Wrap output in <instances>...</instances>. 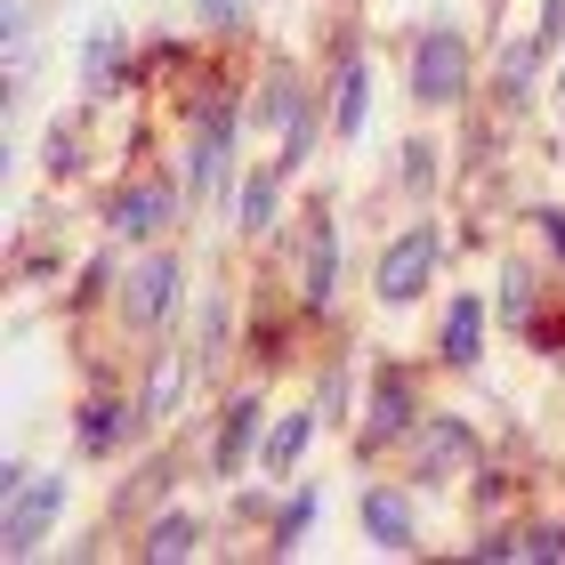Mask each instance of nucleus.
Here are the masks:
<instances>
[{"mask_svg": "<svg viewBox=\"0 0 565 565\" xmlns=\"http://www.w3.org/2000/svg\"><path fill=\"white\" fill-rule=\"evenodd\" d=\"M460 89H469V41H460L452 24H436V33H420V49H413V97L420 106H445Z\"/></svg>", "mask_w": 565, "mask_h": 565, "instance_id": "nucleus-1", "label": "nucleus"}, {"mask_svg": "<svg viewBox=\"0 0 565 565\" xmlns=\"http://www.w3.org/2000/svg\"><path fill=\"white\" fill-rule=\"evenodd\" d=\"M65 509V477H41V484H17L9 493V518H0V550L9 557H33L41 550V533H49V518Z\"/></svg>", "mask_w": 565, "mask_h": 565, "instance_id": "nucleus-2", "label": "nucleus"}, {"mask_svg": "<svg viewBox=\"0 0 565 565\" xmlns=\"http://www.w3.org/2000/svg\"><path fill=\"white\" fill-rule=\"evenodd\" d=\"M428 267H436V226H413V235H396L388 243V259H380V299L388 307H404L428 282Z\"/></svg>", "mask_w": 565, "mask_h": 565, "instance_id": "nucleus-3", "label": "nucleus"}, {"mask_svg": "<svg viewBox=\"0 0 565 565\" xmlns=\"http://www.w3.org/2000/svg\"><path fill=\"white\" fill-rule=\"evenodd\" d=\"M170 307H178V259H146L130 275V316L138 323H162Z\"/></svg>", "mask_w": 565, "mask_h": 565, "instance_id": "nucleus-4", "label": "nucleus"}, {"mask_svg": "<svg viewBox=\"0 0 565 565\" xmlns=\"http://www.w3.org/2000/svg\"><path fill=\"white\" fill-rule=\"evenodd\" d=\"M226 138H235V114H226V106H202V138H194V194H211V186H218V170H226Z\"/></svg>", "mask_w": 565, "mask_h": 565, "instance_id": "nucleus-5", "label": "nucleus"}, {"mask_svg": "<svg viewBox=\"0 0 565 565\" xmlns=\"http://www.w3.org/2000/svg\"><path fill=\"white\" fill-rule=\"evenodd\" d=\"M114 226H121V235H130V243L162 235V226H170V194H162V186H130V194L114 202Z\"/></svg>", "mask_w": 565, "mask_h": 565, "instance_id": "nucleus-6", "label": "nucleus"}, {"mask_svg": "<svg viewBox=\"0 0 565 565\" xmlns=\"http://www.w3.org/2000/svg\"><path fill=\"white\" fill-rule=\"evenodd\" d=\"M364 533H372L380 550L404 557V550H413V509H404L396 493H364Z\"/></svg>", "mask_w": 565, "mask_h": 565, "instance_id": "nucleus-7", "label": "nucleus"}, {"mask_svg": "<svg viewBox=\"0 0 565 565\" xmlns=\"http://www.w3.org/2000/svg\"><path fill=\"white\" fill-rule=\"evenodd\" d=\"M445 460H469V428L460 420H436L428 445H420V484H445Z\"/></svg>", "mask_w": 565, "mask_h": 565, "instance_id": "nucleus-8", "label": "nucleus"}, {"mask_svg": "<svg viewBox=\"0 0 565 565\" xmlns=\"http://www.w3.org/2000/svg\"><path fill=\"white\" fill-rule=\"evenodd\" d=\"M250 436H259V404H235V413H226V428H218V477H235L243 469V452H250Z\"/></svg>", "mask_w": 565, "mask_h": 565, "instance_id": "nucleus-9", "label": "nucleus"}, {"mask_svg": "<svg viewBox=\"0 0 565 565\" xmlns=\"http://www.w3.org/2000/svg\"><path fill=\"white\" fill-rule=\"evenodd\" d=\"M121 436H130V404L97 396V404H89V420H82V445H89V452H114Z\"/></svg>", "mask_w": 565, "mask_h": 565, "instance_id": "nucleus-10", "label": "nucleus"}, {"mask_svg": "<svg viewBox=\"0 0 565 565\" xmlns=\"http://www.w3.org/2000/svg\"><path fill=\"white\" fill-rule=\"evenodd\" d=\"M331 275H340V243H331V226L316 218V243H307V299H331Z\"/></svg>", "mask_w": 565, "mask_h": 565, "instance_id": "nucleus-11", "label": "nucleus"}, {"mask_svg": "<svg viewBox=\"0 0 565 565\" xmlns=\"http://www.w3.org/2000/svg\"><path fill=\"white\" fill-rule=\"evenodd\" d=\"M404 420H413V388H404V380H380V396H372V445H380V436H396Z\"/></svg>", "mask_w": 565, "mask_h": 565, "instance_id": "nucleus-12", "label": "nucleus"}, {"mask_svg": "<svg viewBox=\"0 0 565 565\" xmlns=\"http://www.w3.org/2000/svg\"><path fill=\"white\" fill-rule=\"evenodd\" d=\"M194 542H202V525H194V518H162V525L146 533V557H162V565H170V557H194Z\"/></svg>", "mask_w": 565, "mask_h": 565, "instance_id": "nucleus-13", "label": "nucleus"}, {"mask_svg": "<svg viewBox=\"0 0 565 565\" xmlns=\"http://www.w3.org/2000/svg\"><path fill=\"white\" fill-rule=\"evenodd\" d=\"M445 355H452V364H477V299H452V316H445Z\"/></svg>", "mask_w": 565, "mask_h": 565, "instance_id": "nucleus-14", "label": "nucleus"}, {"mask_svg": "<svg viewBox=\"0 0 565 565\" xmlns=\"http://www.w3.org/2000/svg\"><path fill=\"white\" fill-rule=\"evenodd\" d=\"M307 428H316V413H291L275 436H267V469H291L299 460V445H307Z\"/></svg>", "mask_w": 565, "mask_h": 565, "instance_id": "nucleus-15", "label": "nucleus"}, {"mask_svg": "<svg viewBox=\"0 0 565 565\" xmlns=\"http://www.w3.org/2000/svg\"><path fill=\"white\" fill-rule=\"evenodd\" d=\"M178 380H186V355H162V364H153V388H146V413H170Z\"/></svg>", "mask_w": 565, "mask_h": 565, "instance_id": "nucleus-16", "label": "nucleus"}, {"mask_svg": "<svg viewBox=\"0 0 565 565\" xmlns=\"http://www.w3.org/2000/svg\"><path fill=\"white\" fill-rule=\"evenodd\" d=\"M364 65H348V82H340V130H364Z\"/></svg>", "mask_w": 565, "mask_h": 565, "instance_id": "nucleus-17", "label": "nucleus"}, {"mask_svg": "<svg viewBox=\"0 0 565 565\" xmlns=\"http://www.w3.org/2000/svg\"><path fill=\"white\" fill-rule=\"evenodd\" d=\"M501 316H509V323H525V316H533V275H518V267L501 275Z\"/></svg>", "mask_w": 565, "mask_h": 565, "instance_id": "nucleus-18", "label": "nucleus"}, {"mask_svg": "<svg viewBox=\"0 0 565 565\" xmlns=\"http://www.w3.org/2000/svg\"><path fill=\"white\" fill-rule=\"evenodd\" d=\"M114 57H121V41H114V33H97V41H89V65H82V73H89V89H114Z\"/></svg>", "mask_w": 565, "mask_h": 565, "instance_id": "nucleus-19", "label": "nucleus"}, {"mask_svg": "<svg viewBox=\"0 0 565 565\" xmlns=\"http://www.w3.org/2000/svg\"><path fill=\"white\" fill-rule=\"evenodd\" d=\"M275 218V178H250L243 186V226H267Z\"/></svg>", "mask_w": 565, "mask_h": 565, "instance_id": "nucleus-20", "label": "nucleus"}, {"mask_svg": "<svg viewBox=\"0 0 565 565\" xmlns=\"http://www.w3.org/2000/svg\"><path fill=\"white\" fill-rule=\"evenodd\" d=\"M307 518H316V501H291V509H282V525H275V550H291L299 533H307Z\"/></svg>", "mask_w": 565, "mask_h": 565, "instance_id": "nucleus-21", "label": "nucleus"}, {"mask_svg": "<svg viewBox=\"0 0 565 565\" xmlns=\"http://www.w3.org/2000/svg\"><path fill=\"white\" fill-rule=\"evenodd\" d=\"M542 235L557 243V259H565V211H542Z\"/></svg>", "mask_w": 565, "mask_h": 565, "instance_id": "nucleus-22", "label": "nucleus"}, {"mask_svg": "<svg viewBox=\"0 0 565 565\" xmlns=\"http://www.w3.org/2000/svg\"><path fill=\"white\" fill-rule=\"evenodd\" d=\"M202 17H211V24H226V17H235V0H202Z\"/></svg>", "mask_w": 565, "mask_h": 565, "instance_id": "nucleus-23", "label": "nucleus"}, {"mask_svg": "<svg viewBox=\"0 0 565 565\" xmlns=\"http://www.w3.org/2000/svg\"><path fill=\"white\" fill-rule=\"evenodd\" d=\"M557 97H565V73H557Z\"/></svg>", "mask_w": 565, "mask_h": 565, "instance_id": "nucleus-24", "label": "nucleus"}]
</instances>
